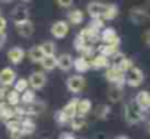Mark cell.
<instances>
[{
	"mask_svg": "<svg viewBox=\"0 0 150 139\" xmlns=\"http://www.w3.org/2000/svg\"><path fill=\"white\" fill-rule=\"evenodd\" d=\"M25 106V115L26 116H38L40 113H42L45 110V104L41 101H32L29 104H23Z\"/></svg>",
	"mask_w": 150,
	"mask_h": 139,
	"instance_id": "obj_15",
	"label": "cell"
},
{
	"mask_svg": "<svg viewBox=\"0 0 150 139\" xmlns=\"http://www.w3.org/2000/svg\"><path fill=\"white\" fill-rule=\"evenodd\" d=\"M144 81V74H143V70L139 68V67H131L127 73H125V84L130 86V87H139L142 86Z\"/></svg>",
	"mask_w": 150,
	"mask_h": 139,
	"instance_id": "obj_2",
	"label": "cell"
},
{
	"mask_svg": "<svg viewBox=\"0 0 150 139\" xmlns=\"http://www.w3.org/2000/svg\"><path fill=\"white\" fill-rule=\"evenodd\" d=\"M23 58H25V51L21 46H13V48H10L7 51V59L12 64H15V65L21 64L23 61Z\"/></svg>",
	"mask_w": 150,
	"mask_h": 139,
	"instance_id": "obj_11",
	"label": "cell"
},
{
	"mask_svg": "<svg viewBox=\"0 0 150 139\" xmlns=\"http://www.w3.org/2000/svg\"><path fill=\"white\" fill-rule=\"evenodd\" d=\"M4 42H6V34L4 32H0V48L4 45Z\"/></svg>",
	"mask_w": 150,
	"mask_h": 139,
	"instance_id": "obj_46",
	"label": "cell"
},
{
	"mask_svg": "<svg viewBox=\"0 0 150 139\" xmlns=\"http://www.w3.org/2000/svg\"><path fill=\"white\" fill-rule=\"evenodd\" d=\"M10 15H12V19H13L15 23L23 22V20L29 19V10H28V7H26L25 4H18V6H15Z\"/></svg>",
	"mask_w": 150,
	"mask_h": 139,
	"instance_id": "obj_9",
	"label": "cell"
},
{
	"mask_svg": "<svg viewBox=\"0 0 150 139\" xmlns=\"http://www.w3.org/2000/svg\"><path fill=\"white\" fill-rule=\"evenodd\" d=\"M91 67L92 68H96V70H100V68H108L109 67V58L105 57V55H96L91 59Z\"/></svg>",
	"mask_w": 150,
	"mask_h": 139,
	"instance_id": "obj_20",
	"label": "cell"
},
{
	"mask_svg": "<svg viewBox=\"0 0 150 139\" xmlns=\"http://www.w3.org/2000/svg\"><path fill=\"white\" fill-rule=\"evenodd\" d=\"M40 64L45 71H51L57 67V58H55V55H44L42 59L40 61Z\"/></svg>",
	"mask_w": 150,
	"mask_h": 139,
	"instance_id": "obj_24",
	"label": "cell"
},
{
	"mask_svg": "<svg viewBox=\"0 0 150 139\" xmlns=\"http://www.w3.org/2000/svg\"><path fill=\"white\" fill-rule=\"evenodd\" d=\"M28 57H29V61H31V62H34V64H38V62L42 59L44 54H42V49L40 48V45H37V46H32V48L29 49V52H28Z\"/></svg>",
	"mask_w": 150,
	"mask_h": 139,
	"instance_id": "obj_26",
	"label": "cell"
},
{
	"mask_svg": "<svg viewBox=\"0 0 150 139\" xmlns=\"http://www.w3.org/2000/svg\"><path fill=\"white\" fill-rule=\"evenodd\" d=\"M144 42H146V44L150 46V29L147 31V32H146V34H144Z\"/></svg>",
	"mask_w": 150,
	"mask_h": 139,
	"instance_id": "obj_47",
	"label": "cell"
},
{
	"mask_svg": "<svg viewBox=\"0 0 150 139\" xmlns=\"http://www.w3.org/2000/svg\"><path fill=\"white\" fill-rule=\"evenodd\" d=\"M92 110V101L89 98H82L77 103V115L79 116H86Z\"/></svg>",
	"mask_w": 150,
	"mask_h": 139,
	"instance_id": "obj_25",
	"label": "cell"
},
{
	"mask_svg": "<svg viewBox=\"0 0 150 139\" xmlns=\"http://www.w3.org/2000/svg\"><path fill=\"white\" fill-rule=\"evenodd\" d=\"M77 103H79V98L77 97H74V98H71L61 110H63V113L69 117V120L70 119H73L76 115H77Z\"/></svg>",
	"mask_w": 150,
	"mask_h": 139,
	"instance_id": "obj_18",
	"label": "cell"
},
{
	"mask_svg": "<svg viewBox=\"0 0 150 139\" xmlns=\"http://www.w3.org/2000/svg\"><path fill=\"white\" fill-rule=\"evenodd\" d=\"M85 86H86V80H85V77L80 75V74L71 75V77H69V80H67V89H69V92H71L73 94L80 93L85 89Z\"/></svg>",
	"mask_w": 150,
	"mask_h": 139,
	"instance_id": "obj_5",
	"label": "cell"
},
{
	"mask_svg": "<svg viewBox=\"0 0 150 139\" xmlns=\"http://www.w3.org/2000/svg\"><path fill=\"white\" fill-rule=\"evenodd\" d=\"M40 48L42 49V54L44 55H54L55 54V45H54V42L52 41H45V42H42Z\"/></svg>",
	"mask_w": 150,
	"mask_h": 139,
	"instance_id": "obj_35",
	"label": "cell"
},
{
	"mask_svg": "<svg viewBox=\"0 0 150 139\" xmlns=\"http://www.w3.org/2000/svg\"><path fill=\"white\" fill-rule=\"evenodd\" d=\"M86 45H88V44H86V41H85L80 35H77V36L74 38V41H73V46H74V49H76V51H79V52H80V51H82Z\"/></svg>",
	"mask_w": 150,
	"mask_h": 139,
	"instance_id": "obj_38",
	"label": "cell"
},
{
	"mask_svg": "<svg viewBox=\"0 0 150 139\" xmlns=\"http://www.w3.org/2000/svg\"><path fill=\"white\" fill-rule=\"evenodd\" d=\"M83 17H85V15H83V12H82V10H79V9H73V10L69 13V16H67L69 23H70V25H73V26L80 25V23L83 22Z\"/></svg>",
	"mask_w": 150,
	"mask_h": 139,
	"instance_id": "obj_23",
	"label": "cell"
},
{
	"mask_svg": "<svg viewBox=\"0 0 150 139\" xmlns=\"http://www.w3.org/2000/svg\"><path fill=\"white\" fill-rule=\"evenodd\" d=\"M22 1H29V0H22Z\"/></svg>",
	"mask_w": 150,
	"mask_h": 139,
	"instance_id": "obj_51",
	"label": "cell"
},
{
	"mask_svg": "<svg viewBox=\"0 0 150 139\" xmlns=\"http://www.w3.org/2000/svg\"><path fill=\"white\" fill-rule=\"evenodd\" d=\"M69 29H70L69 22H66V20H57V22H54V23L51 25L50 32L54 38L63 39V38L69 34Z\"/></svg>",
	"mask_w": 150,
	"mask_h": 139,
	"instance_id": "obj_6",
	"label": "cell"
},
{
	"mask_svg": "<svg viewBox=\"0 0 150 139\" xmlns=\"http://www.w3.org/2000/svg\"><path fill=\"white\" fill-rule=\"evenodd\" d=\"M105 78L109 84H120V86H124L125 83V73L117 67H109L105 73Z\"/></svg>",
	"mask_w": 150,
	"mask_h": 139,
	"instance_id": "obj_3",
	"label": "cell"
},
{
	"mask_svg": "<svg viewBox=\"0 0 150 139\" xmlns=\"http://www.w3.org/2000/svg\"><path fill=\"white\" fill-rule=\"evenodd\" d=\"M55 1H57V4H58L60 7L66 9V7H70V6L73 4L74 0H55Z\"/></svg>",
	"mask_w": 150,
	"mask_h": 139,
	"instance_id": "obj_40",
	"label": "cell"
},
{
	"mask_svg": "<svg viewBox=\"0 0 150 139\" xmlns=\"http://www.w3.org/2000/svg\"><path fill=\"white\" fill-rule=\"evenodd\" d=\"M13 86H15V90H16L18 93L25 92V90L29 87V84H28V80H26V78H19V80H15Z\"/></svg>",
	"mask_w": 150,
	"mask_h": 139,
	"instance_id": "obj_36",
	"label": "cell"
},
{
	"mask_svg": "<svg viewBox=\"0 0 150 139\" xmlns=\"http://www.w3.org/2000/svg\"><path fill=\"white\" fill-rule=\"evenodd\" d=\"M6 129H7V132L21 131V119L19 117H13V119L6 120Z\"/></svg>",
	"mask_w": 150,
	"mask_h": 139,
	"instance_id": "obj_34",
	"label": "cell"
},
{
	"mask_svg": "<svg viewBox=\"0 0 150 139\" xmlns=\"http://www.w3.org/2000/svg\"><path fill=\"white\" fill-rule=\"evenodd\" d=\"M28 84L34 89V90H41L45 84H47V75L42 71H35L29 75L28 78Z\"/></svg>",
	"mask_w": 150,
	"mask_h": 139,
	"instance_id": "obj_7",
	"label": "cell"
},
{
	"mask_svg": "<svg viewBox=\"0 0 150 139\" xmlns=\"http://www.w3.org/2000/svg\"><path fill=\"white\" fill-rule=\"evenodd\" d=\"M16 25V32L22 36V38H29V36H32V34H34V23L29 20V19H26V20H23V22H18V23H15Z\"/></svg>",
	"mask_w": 150,
	"mask_h": 139,
	"instance_id": "obj_10",
	"label": "cell"
},
{
	"mask_svg": "<svg viewBox=\"0 0 150 139\" xmlns=\"http://www.w3.org/2000/svg\"><path fill=\"white\" fill-rule=\"evenodd\" d=\"M16 80V71L10 67H4L1 71H0V84L3 87H9L15 83Z\"/></svg>",
	"mask_w": 150,
	"mask_h": 139,
	"instance_id": "obj_8",
	"label": "cell"
},
{
	"mask_svg": "<svg viewBox=\"0 0 150 139\" xmlns=\"http://www.w3.org/2000/svg\"><path fill=\"white\" fill-rule=\"evenodd\" d=\"M1 1H6V3H9V1H12V0H1Z\"/></svg>",
	"mask_w": 150,
	"mask_h": 139,
	"instance_id": "obj_50",
	"label": "cell"
},
{
	"mask_svg": "<svg viewBox=\"0 0 150 139\" xmlns=\"http://www.w3.org/2000/svg\"><path fill=\"white\" fill-rule=\"evenodd\" d=\"M122 96H124L122 86H120V84H111L109 86V89H108V98H109V101L118 103V101H121Z\"/></svg>",
	"mask_w": 150,
	"mask_h": 139,
	"instance_id": "obj_16",
	"label": "cell"
},
{
	"mask_svg": "<svg viewBox=\"0 0 150 139\" xmlns=\"http://www.w3.org/2000/svg\"><path fill=\"white\" fill-rule=\"evenodd\" d=\"M114 67H117V68H120V70H122L124 73H127L131 67H133V61L130 59V58H127L125 55L117 62V65H114Z\"/></svg>",
	"mask_w": 150,
	"mask_h": 139,
	"instance_id": "obj_33",
	"label": "cell"
},
{
	"mask_svg": "<svg viewBox=\"0 0 150 139\" xmlns=\"http://www.w3.org/2000/svg\"><path fill=\"white\" fill-rule=\"evenodd\" d=\"M60 139H76V138H74L73 133H67V132H64V133L60 135Z\"/></svg>",
	"mask_w": 150,
	"mask_h": 139,
	"instance_id": "obj_45",
	"label": "cell"
},
{
	"mask_svg": "<svg viewBox=\"0 0 150 139\" xmlns=\"http://www.w3.org/2000/svg\"><path fill=\"white\" fill-rule=\"evenodd\" d=\"M9 136L10 139H21L23 135L21 133V131H13V132H9Z\"/></svg>",
	"mask_w": 150,
	"mask_h": 139,
	"instance_id": "obj_42",
	"label": "cell"
},
{
	"mask_svg": "<svg viewBox=\"0 0 150 139\" xmlns=\"http://www.w3.org/2000/svg\"><path fill=\"white\" fill-rule=\"evenodd\" d=\"M21 94H22V96H21V101H22L23 104H29V103L35 101V92H34V89L31 90V89L28 87L25 92H22Z\"/></svg>",
	"mask_w": 150,
	"mask_h": 139,
	"instance_id": "obj_31",
	"label": "cell"
},
{
	"mask_svg": "<svg viewBox=\"0 0 150 139\" xmlns=\"http://www.w3.org/2000/svg\"><path fill=\"white\" fill-rule=\"evenodd\" d=\"M86 117L85 116H79L76 115L73 119H70V125H71V129L73 131H82L85 126H86Z\"/></svg>",
	"mask_w": 150,
	"mask_h": 139,
	"instance_id": "obj_28",
	"label": "cell"
},
{
	"mask_svg": "<svg viewBox=\"0 0 150 139\" xmlns=\"http://www.w3.org/2000/svg\"><path fill=\"white\" fill-rule=\"evenodd\" d=\"M147 131H149V133H150V122H149V125H147Z\"/></svg>",
	"mask_w": 150,
	"mask_h": 139,
	"instance_id": "obj_49",
	"label": "cell"
},
{
	"mask_svg": "<svg viewBox=\"0 0 150 139\" xmlns=\"http://www.w3.org/2000/svg\"><path fill=\"white\" fill-rule=\"evenodd\" d=\"M142 9H143V12H144L146 17H147V19H150V1H146V4H144Z\"/></svg>",
	"mask_w": 150,
	"mask_h": 139,
	"instance_id": "obj_43",
	"label": "cell"
},
{
	"mask_svg": "<svg viewBox=\"0 0 150 139\" xmlns=\"http://www.w3.org/2000/svg\"><path fill=\"white\" fill-rule=\"evenodd\" d=\"M6 103L9 106H12V107L18 106L21 103V93H18L15 89L12 92H7L6 93Z\"/></svg>",
	"mask_w": 150,
	"mask_h": 139,
	"instance_id": "obj_29",
	"label": "cell"
},
{
	"mask_svg": "<svg viewBox=\"0 0 150 139\" xmlns=\"http://www.w3.org/2000/svg\"><path fill=\"white\" fill-rule=\"evenodd\" d=\"M89 28L95 29V31H102L105 28V23H103V19L102 17H92L91 23H89Z\"/></svg>",
	"mask_w": 150,
	"mask_h": 139,
	"instance_id": "obj_37",
	"label": "cell"
},
{
	"mask_svg": "<svg viewBox=\"0 0 150 139\" xmlns=\"http://www.w3.org/2000/svg\"><path fill=\"white\" fill-rule=\"evenodd\" d=\"M35 129H37V126H35V122L31 119V116L21 117V133L23 136L32 135L35 132Z\"/></svg>",
	"mask_w": 150,
	"mask_h": 139,
	"instance_id": "obj_14",
	"label": "cell"
},
{
	"mask_svg": "<svg viewBox=\"0 0 150 139\" xmlns=\"http://www.w3.org/2000/svg\"><path fill=\"white\" fill-rule=\"evenodd\" d=\"M130 19H131L133 23H143L147 17H146V15H144L142 7H133L130 10Z\"/></svg>",
	"mask_w": 150,
	"mask_h": 139,
	"instance_id": "obj_22",
	"label": "cell"
},
{
	"mask_svg": "<svg viewBox=\"0 0 150 139\" xmlns=\"http://www.w3.org/2000/svg\"><path fill=\"white\" fill-rule=\"evenodd\" d=\"M1 87H3V86H1V84H0V89H1Z\"/></svg>",
	"mask_w": 150,
	"mask_h": 139,
	"instance_id": "obj_52",
	"label": "cell"
},
{
	"mask_svg": "<svg viewBox=\"0 0 150 139\" xmlns=\"http://www.w3.org/2000/svg\"><path fill=\"white\" fill-rule=\"evenodd\" d=\"M124 119L128 125H136L143 119V109L134 101H128L124 107Z\"/></svg>",
	"mask_w": 150,
	"mask_h": 139,
	"instance_id": "obj_1",
	"label": "cell"
},
{
	"mask_svg": "<svg viewBox=\"0 0 150 139\" xmlns=\"http://www.w3.org/2000/svg\"><path fill=\"white\" fill-rule=\"evenodd\" d=\"M114 139H130L128 136H125V135H118V136H115Z\"/></svg>",
	"mask_w": 150,
	"mask_h": 139,
	"instance_id": "obj_48",
	"label": "cell"
},
{
	"mask_svg": "<svg viewBox=\"0 0 150 139\" xmlns=\"http://www.w3.org/2000/svg\"><path fill=\"white\" fill-rule=\"evenodd\" d=\"M106 10V4L100 1H91L88 4V13L91 17H102Z\"/></svg>",
	"mask_w": 150,
	"mask_h": 139,
	"instance_id": "obj_12",
	"label": "cell"
},
{
	"mask_svg": "<svg viewBox=\"0 0 150 139\" xmlns=\"http://www.w3.org/2000/svg\"><path fill=\"white\" fill-rule=\"evenodd\" d=\"M134 101L143 109V110H146V109H149L150 107V93L146 92V90H143V92H140L137 96H136V98H134Z\"/></svg>",
	"mask_w": 150,
	"mask_h": 139,
	"instance_id": "obj_21",
	"label": "cell"
},
{
	"mask_svg": "<svg viewBox=\"0 0 150 139\" xmlns=\"http://www.w3.org/2000/svg\"><path fill=\"white\" fill-rule=\"evenodd\" d=\"M109 113H111V107H109L108 104H102V106H99V107L96 109L95 116H96L98 119H100V120H106L108 116H109Z\"/></svg>",
	"mask_w": 150,
	"mask_h": 139,
	"instance_id": "obj_32",
	"label": "cell"
},
{
	"mask_svg": "<svg viewBox=\"0 0 150 139\" xmlns=\"http://www.w3.org/2000/svg\"><path fill=\"white\" fill-rule=\"evenodd\" d=\"M6 87H1L0 89V107H3L6 104Z\"/></svg>",
	"mask_w": 150,
	"mask_h": 139,
	"instance_id": "obj_41",
	"label": "cell"
},
{
	"mask_svg": "<svg viewBox=\"0 0 150 139\" xmlns=\"http://www.w3.org/2000/svg\"><path fill=\"white\" fill-rule=\"evenodd\" d=\"M98 51H99V54L108 57V58H111L114 54L118 52V48H117V46H112V45H108V44H103V45H100L99 48H98Z\"/></svg>",
	"mask_w": 150,
	"mask_h": 139,
	"instance_id": "obj_30",
	"label": "cell"
},
{
	"mask_svg": "<svg viewBox=\"0 0 150 139\" xmlns=\"http://www.w3.org/2000/svg\"><path fill=\"white\" fill-rule=\"evenodd\" d=\"M118 12H120V9H118L117 4H106V10H105L102 19L103 20H112L118 16Z\"/></svg>",
	"mask_w": 150,
	"mask_h": 139,
	"instance_id": "obj_27",
	"label": "cell"
},
{
	"mask_svg": "<svg viewBox=\"0 0 150 139\" xmlns=\"http://www.w3.org/2000/svg\"><path fill=\"white\" fill-rule=\"evenodd\" d=\"M73 67L77 73H86L91 68V59H88L85 57H79V58L73 59Z\"/></svg>",
	"mask_w": 150,
	"mask_h": 139,
	"instance_id": "obj_19",
	"label": "cell"
},
{
	"mask_svg": "<svg viewBox=\"0 0 150 139\" xmlns=\"http://www.w3.org/2000/svg\"><path fill=\"white\" fill-rule=\"evenodd\" d=\"M6 25H7L6 19L0 15V32H4V31H6Z\"/></svg>",
	"mask_w": 150,
	"mask_h": 139,
	"instance_id": "obj_44",
	"label": "cell"
},
{
	"mask_svg": "<svg viewBox=\"0 0 150 139\" xmlns=\"http://www.w3.org/2000/svg\"><path fill=\"white\" fill-rule=\"evenodd\" d=\"M57 67L61 71H69L73 67V57L70 54H61L57 57Z\"/></svg>",
	"mask_w": 150,
	"mask_h": 139,
	"instance_id": "obj_17",
	"label": "cell"
},
{
	"mask_svg": "<svg viewBox=\"0 0 150 139\" xmlns=\"http://www.w3.org/2000/svg\"><path fill=\"white\" fill-rule=\"evenodd\" d=\"M79 35L86 41V44H91V45L95 44V42H98V41H100L99 31H95V29H92V28H89V26H86L85 29H82Z\"/></svg>",
	"mask_w": 150,
	"mask_h": 139,
	"instance_id": "obj_13",
	"label": "cell"
},
{
	"mask_svg": "<svg viewBox=\"0 0 150 139\" xmlns=\"http://www.w3.org/2000/svg\"><path fill=\"white\" fill-rule=\"evenodd\" d=\"M54 119H55V122L58 123V125H66L67 122H70L69 120V117L63 113V110H58V112H55V115H54Z\"/></svg>",
	"mask_w": 150,
	"mask_h": 139,
	"instance_id": "obj_39",
	"label": "cell"
},
{
	"mask_svg": "<svg viewBox=\"0 0 150 139\" xmlns=\"http://www.w3.org/2000/svg\"><path fill=\"white\" fill-rule=\"evenodd\" d=\"M99 36H100V41L103 44H108V45H112V46H120V36L117 35L115 29L114 28H103L102 31L99 32Z\"/></svg>",
	"mask_w": 150,
	"mask_h": 139,
	"instance_id": "obj_4",
	"label": "cell"
}]
</instances>
